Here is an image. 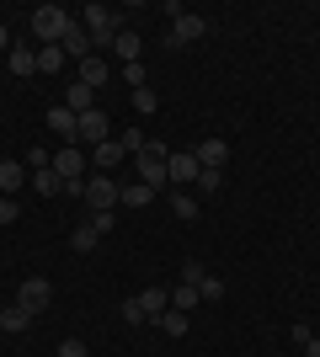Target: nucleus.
Here are the masks:
<instances>
[{
    "label": "nucleus",
    "instance_id": "473e14b6",
    "mask_svg": "<svg viewBox=\"0 0 320 357\" xmlns=\"http://www.w3.org/2000/svg\"><path fill=\"white\" fill-rule=\"evenodd\" d=\"M118 144H123V155H128V149H134V155H139V149L150 144V139L139 134V128H123V139H118Z\"/></svg>",
    "mask_w": 320,
    "mask_h": 357
},
{
    "label": "nucleus",
    "instance_id": "4c0bfd02",
    "mask_svg": "<svg viewBox=\"0 0 320 357\" xmlns=\"http://www.w3.org/2000/svg\"><path fill=\"white\" fill-rule=\"evenodd\" d=\"M16 219V197H0V224H11Z\"/></svg>",
    "mask_w": 320,
    "mask_h": 357
},
{
    "label": "nucleus",
    "instance_id": "c756f323",
    "mask_svg": "<svg viewBox=\"0 0 320 357\" xmlns=\"http://www.w3.org/2000/svg\"><path fill=\"white\" fill-rule=\"evenodd\" d=\"M48 165H54V155H48L43 144H32L27 149V171H48Z\"/></svg>",
    "mask_w": 320,
    "mask_h": 357
},
{
    "label": "nucleus",
    "instance_id": "bb28decb",
    "mask_svg": "<svg viewBox=\"0 0 320 357\" xmlns=\"http://www.w3.org/2000/svg\"><path fill=\"white\" fill-rule=\"evenodd\" d=\"M160 331H166V336H187V314L182 310H166V314H160Z\"/></svg>",
    "mask_w": 320,
    "mask_h": 357
},
{
    "label": "nucleus",
    "instance_id": "7ed1b4c3",
    "mask_svg": "<svg viewBox=\"0 0 320 357\" xmlns=\"http://www.w3.org/2000/svg\"><path fill=\"white\" fill-rule=\"evenodd\" d=\"M118 192H123V187L112 176H86V181H80V197H86V208H91V213L118 208Z\"/></svg>",
    "mask_w": 320,
    "mask_h": 357
},
{
    "label": "nucleus",
    "instance_id": "2eb2a0df",
    "mask_svg": "<svg viewBox=\"0 0 320 357\" xmlns=\"http://www.w3.org/2000/svg\"><path fill=\"white\" fill-rule=\"evenodd\" d=\"M139 48H144V43H139V32H128V27L112 38V54H118L123 64H139Z\"/></svg>",
    "mask_w": 320,
    "mask_h": 357
},
{
    "label": "nucleus",
    "instance_id": "4468645a",
    "mask_svg": "<svg viewBox=\"0 0 320 357\" xmlns=\"http://www.w3.org/2000/svg\"><path fill=\"white\" fill-rule=\"evenodd\" d=\"M192 155H198V165H219V171H224V160H229V144H224V139H203V144L192 149Z\"/></svg>",
    "mask_w": 320,
    "mask_h": 357
},
{
    "label": "nucleus",
    "instance_id": "7c9ffc66",
    "mask_svg": "<svg viewBox=\"0 0 320 357\" xmlns=\"http://www.w3.org/2000/svg\"><path fill=\"white\" fill-rule=\"evenodd\" d=\"M118 314L128 320V326H139V320H144V310H139V294H134V298H123V304H118Z\"/></svg>",
    "mask_w": 320,
    "mask_h": 357
},
{
    "label": "nucleus",
    "instance_id": "6e6552de",
    "mask_svg": "<svg viewBox=\"0 0 320 357\" xmlns=\"http://www.w3.org/2000/svg\"><path fill=\"white\" fill-rule=\"evenodd\" d=\"M198 38H208V16H176L171 22V48H182V43H198Z\"/></svg>",
    "mask_w": 320,
    "mask_h": 357
},
{
    "label": "nucleus",
    "instance_id": "4be33fe9",
    "mask_svg": "<svg viewBox=\"0 0 320 357\" xmlns=\"http://www.w3.org/2000/svg\"><path fill=\"white\" fill-rule=\"evenodd\" d=\"M96 240H102V235H96L91 224H80L75 235H70V251H75V256H91V251H96Z\"/></svg>",
    "mask_w": 320,
    "mask_h": 357
},
{
    "label": "nucleus",
    "instance_id": "9d476101",
    "mask_svg": "<svg viewBox=\"0 0 320 357\" xmlns=\"http://www.w3.org/2000/svg\"><path fill=\"white\" fill-rule=\"evenodd\" d=\"M166 176H171V181H198V155H192V149L166 155Z\"/></svg>",
    "mask_w": 320,
    "mask_h": 357
},
{
    "label": "nucleus",
    "instance_id": "5701e85b",
    "mask_svg": "<svg viewBox=\"0 0 320 357\" xmlns=\"http://www.w3.org/2000/svg\"><path fill=\"white\" fill-rule=\"evenodd\" d=\"M32 192H43V197H54V192H64V181L54 176V165L48 171H32Z\"/></svg>",
    "mask_w": 320,
    "mask_h": 357
},
{
    "label": "nucleus",
    "instance_id": "412c9836",
    "mask_svg": "<svg viewBox=\"0 0 320 357\" xmlns=\"http://www.w3.org/2000/svg\"><path fill=\"white\" fill-rule=\"evenodd\" d=\"M192 187H203V197H213L224 187V171H219V165H198V181H192Z\"/></svg>",
    "mask_w": 320,
    "mask_h": 357
},
{
    "label": "nucleus",
    "instance_id": "2f4dec72",
    "mask_svg": "<svg viewBox=\"0 0 320 357\" xmlns=\"http://www.w3.org/2000/svg\"><path fill=\"white\" fill-rule=\"evenodd\" d=\"M289 342L294 347H310V342H315V331H310L305 320H294V326H289Z\"/></svg>",
    "mask_w": 320,
    "mask_h": 357
},
{
    "label": "nucleus",
    "instance_id": "f8f14e48",
    "mask_svg": "<svg viewBox=\"0 0 320 357\" xmlns=\"http://www.w3.org/2000/svg\"><path fill=\"white\" fill-rule=\"evenodd\" d=\"M22 181H27V165L0 160V197H16V192H22Z\"/></svg>",
    "mask_w": 320,
    "mask_h": 357
},
{
    "label": "nucleus",
    "instance_id": "e433bc0d",
    "mask_svg": "<svg viewBox=\"0 0 320 357\" xmlns=\"http://www.w3.org/2000/svg\"><path fill=\"white\" fill-rule=\"evenodd\" d=\"M91 229H96V235H107V229H112V208H107V213H91Z\"/></svg>",
    "mask_w": 320,
    "mask_h": 357
},
{
    "label": "nucleus",
    "instance_id": "393cba45",
    "mask_svg": "<svg viewBox=\"0 0 320 357\" xmlns=\"http://www.w3.org/2000/svg\"><path fill=\"white\" fill-rule=\"evenodd\" d=\"M38 70V54L32 48H11V75H32Z\"/></svg>",
    "mask_w": 320,
    "mask_h": 357
},
{
    "label": "nucleus",
    "instance_id": "9b49d317",
    "mask_svg": "<svg viewBox=\"0 0 320 357\" xmlns=\"http://www.w3.org/2000/svg\"><path fill=\"white\" fill-rule=\"evenodd\" d=\"M139 310H144V320H160V314L171 310V288H144V294H139Z\"/></svg>",
    "mask_w": 320,
    "mask_h": 357
},
{
    "label": "nucleus",
    "instance_id": "c9c22d12",
    "mask_svg": "<svg viewBox=\"0 0 320 357\" xmlns=\"http://www.w3.org/2000/svg\"><path fill=\"white\" fill-rule=\"evenodd\" d=\"M54 357H86V342H75V336H70V342H59V352Z\"/></svg>",
    "mask_w": 320,
    "mask_h": 357
},
{
    "label": "nucleus",
    "instance_id": "423d86ee",
    "mask_svg": "<svg viewBox=\"0 0 320 357\" xmlns=\"http://www.w3.org/2000/svg\"><path fill=\"white\" fill-rule=\"evenodd\" d=\"M107 134H112V123H107L102 107H91V112L75 118V144H107Z\"/></svg>",
    "mask_w": 320,
    "mask_h": 357
},
{
    "label": "nucleus",
    "instance_id": "f3484780",
    "mask_svg": "<svg viewBox=\"0 0 320 357\" xmlns=\"http://www.w3.org/2000/svg\"><path fill=\"white\" fill-rule=\"evenodd\" d=\"M64 102H70V112H75V118H80V112H91V107H96V91H91V86H80V80H75Z\"/></svg>",
    "mask_w": 320,
    "mask_h": 357
},
{
    "label": "nucleus",
    "instance_id": "f257e3e1",
    "mask_svg": "<svg viewBox=\"0 0 320 357\" xmlns=\"http://www.w3.org/2000/svg\"><path fill=\"white\" fill-rule=\"evenodd\" d=\"M70 22H75V16L59 11V6H38V11H32V38L48 48V43H59V38H64V27H70Z\"/></svg>",
    "mask_w": 320,
    "mask_h": 357
},
{
    "label": "nucleus",
    "instance_id": "ddd939ff",
    "mask_svg": "<svg viewBox=\"0 0 320 357\" xmlns=\"http://www.w3.org/2000/svg\"><path fill=\"white\" fill-rule=\"evenodd\" d=\"M48 128H54L64 144H75V112H70V107H48Z\"/></svg>",
    "mask_w": 320,
    "mask_h": 357
},
{
    "label": "nucleus",
    "instance_id": "ea45409f",
    "mask_svg": "<svg viewBox=\"0 0 320 357\" xmlns=\"http://www.w3.org/2000/svg\"><path fill=\"white\" fill-rule=\"evenodd\" d=\"M305 357H320V342H310V347H305Z\"/></svg>",
    "mask_w": 320,
    "mask_h": 357
},
{
    "label": "nucleus",
    "instance_id": "58836bf2",
    "mask_svg": "<svg viewBox=\"0 0 320 357\" xmlns=\"http://www.w3.org/2000/svg\"><path fill=\"white\" fill-rule=\"evenodd\" d=\"M0 48H11V32H6V22H0Z\"/></svg>",
    "mask_w": 320,
    "mask_h": 357
},
{
    "label": "nucleus",
    "instance_id": "39448f33",
    "mask_svg": "<svg viewBox=\"0 0 320 357\" xmlns=\"http://www.w3.org/2000/svg\"><path fill=\"white\" fill-rule=\"evenodd\" d=\"M80 16H86V32H91V48H102V43H112V38H118V16H112V11H107V6H86V11H80Z\"/></svg>",
    "mask_w": 320,
    "mask_h": 357
},
{
    "label": "nucleus",
    "instance_id": "cd10ccee",
    "mask_svg": "<svg viewBox=\"0 0 320 357\" xmlns=\"http://www.w3.org/2000/svg\"><path fill=\"white\" fill-rule=\"evenodd\" d=\"M59 64H64V48H59V43L38 48V70H59Z\"/></svg>",
    "mask_w": 320,
    "mask_h": 357
},
{
    "label": "nucleus",
    "instance_id": "6ab92c4d",
    "mask_svg": "<svg viewBox=\"0 0 320 357\" xmlns=\"http://www.w3.org/2000/svg\"><path fill=\"white\" fill-rule=\"evenodd\" d=\"M75 80H80V86H102V80H107V59H80V75H75Z\"/></svg>",
    "mask_w": 320,
    "mask_h": 357
},
{
    "label": "nucleus",
    "instance_id": "72a5a7b5",
    "mask_svg": "<svg viewBox=\"0 0 320 357\" xmlns=\"http://www.w3.org/2000/svg\"><path fill=\"white\" fill-rule=\"evenodd\" d=\"M198 298H224V283H219V278H213V272H208V278H203V283H198Z\"/></svg>",
    "mask_w": 320,
    "mask_h": 357
},
{
    "label": "nucleus",
    "instance_id": "f03ea898",
    "mask_svg": "<svg viewBox=\"0 0 320 357\" xmlns=\"http://www.w3.org/2000/svg\"><path fill=\"white\" fill-rule=\"evenodd\" d=\"M166 155H171V149L166 144H160V139H150V144H144V149H139V181H144V187H166Z\"/></svg>",
    "mask_w": 320,
    "mask_h": 357
},
{
    "label": "nucleus",
    "instance_id": "c85d7f7f",
    "mask_svg": "<svg viewBox=\"0 0 320 357\" xmlns=\"http://www.w3.org/2000/svg\"><path fill=\"white\" fill-rule=\"evenodd\" d=\"M155 107H160V96H155L150 86H139V91H134V112H144V118H150Z\"/></svg>",
    "mask_w": 320,
    "mask_h": 357
},
{
    "label": "nucleus",
    "instance_id": "1a4fd4ad",
    "mask_svg": "<svg viewBox=\"0 0 320 357\" xmlns=\"http://www.w3.org/2000/svg\"><path fill=\"white\" fill-rule=\"evenodd\" d=\"M59 48H64V59H91V32H86V22H70L64 27V38H59Z\"/></svg>",
    "mask_w": 320,
    "mask_h": 357
},
{
    "label": "nucleus",
    "instance_id": "20e7f679",
    "mask_svg": "<svg viewBox=\"0 0 320 357\" xmlns=\"http://www.w3.org/2000/svg\"><path fill=\"white\" fill-rule=\"evenodd\" d=\"M54 176L64 181V192H80V181H86V155H80L75 144H64L59 155H54Z\"/></svg>",
    "mask_w": 320,
    "mask_h": 357
},
{
    "label": "nucleus",
    "instance_id": "a211bd4d",
    "mask_svg": "<svg viewBox=\"0 0 320 357\" xmlns=\"http://www.w3.org/2000/svg\"><path fill=\"white\" fill-rule=\"evenodd\" d=\"M27 320H32V310H22V304H6V310H0V331H27Z\"/></svg>",
    "mask_w": 320,
    "mask_h": 357
},
{
    "label": "nucleus",
    "instance_id": "0eeeda50",
    "mask_svg": "<svg viewBox=\"0 0 320 357\" xmlns=\"http://www.w3.org/2000/svg\"><path fill=\"white\" fill-rule=\"evenodd\" d=\"M16 304H22V310H32V314H43L48 304H54V283H48V278H27V283H22V294H16Z\"/></svg>",
    "mask_w": 320,
    "mask_h": 357
},
{
    "label": "nucleus",
    "instance_id": "dca6fc26",
    "mask_svg": "<svg viewBox=\"0 0 320 357\" xmlns=\"http://www.w3.org/2000/svg\"><path fill=\"white\" fill-rule=\"evenodd\" d=\"M150 197H155V187L134 181V187H123V192H118V203H123V208H150Z\"/></svg>",
    "mask_w": 320,
    "mask_h": 357
},
{
    "label": "nucleus",
    "instance_id": "f704fd0d",
    "mask_svg": "<svg viewBox=\"0 0 320 357\" xmlns=\"http://www.w3.org/2000/svg\"><path fill=\"white\" fill-rule=\"evenodd\" d=\"M123 80H128V86H144V80H150V70H144V64H123Z\"/></svg>",
    "mask_w": 320,
    "mask_h": 357
},
{
    "label": "nucleus",
    "instance_id": "b1692460",
    "mask_svg": "<svg viewBox=\"0 0 320 357\" xmlns=\"http://www.w3.org/2000/svg\"><path fill=\"white\" fill-rule=\"evenodd\" d=\"M118 155H123V144H112V139H107V144H96V149H91V160H96V171H107V165H118Z\"/></svg>",
    "mask_w": 320,
    "mask_h": 357
},
{
    "label": "nucleus",
    "instance_id": "a878e982",
    "mask_svg": "<svg viewBox=\"0 0 320 357\" xmlns=\"http://www.w3.org/2000/svg\"><path fill=\"white\" fill-rule=\"evenodd\" d=\"M171 213H176V219H198V203H192V192H171Z\"/></svg>",
    "mask_w": 320,
    "mask_h": 357
},
{
    "label": "nucleus",
    "instance_id": "aec40b11",
    "mask_svg": "<svg viewBox=\"0 0 320 357\" xmlns=\"http://www.w3.org/2000/svg\"><path fill=\"white\" fill-rule=\"evenodd\" d=\"M171 310L192 314V310H198V288H192V283H176V288H171Z\"/></svg>",
    "mask_w": 320,
    "mask_h": 357
}]
</instances>
